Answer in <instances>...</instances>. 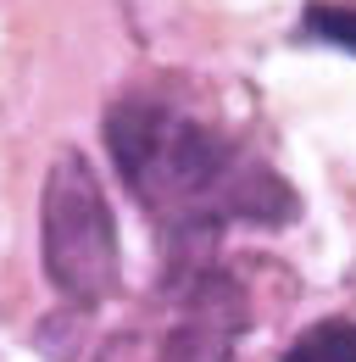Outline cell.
<instances>
[{"label":"cell","mask_w":356,"mask_h":362,"mask_svg":"<svg viewBox=\"0 0 356 362\" xmlns=\"http://www.w3.org/2000/svg\"><path fill=\"white\" fill-rule=\"evenodd\" d=\"M278 362H356V317H323L301 329Z\"/></svg>","instance_id":"cell-4"},{"label":"cell","mask_w":356,"mask_h":362,"mask_svg":"<svg viewBox=\"0 0 356 362\" xmlns=\"http://www.w3.org/2000/svg\"><path fill=\"white\" fill-rule=\"evenodd\" d=\"M106 151L134 201L178 234H212L222 223H290L295 189L218 123L162 95H123L106 112Z\"/></svg>","instance_id":"cell-1"},{"label":"cell","mask_w":356,"mask_h":362,"mask_svg":"<svg viewBox=\"0 0 356 362\" xmlns=\"http://www.w3.org/2000/svg\"><path fill=\"white\" fill-rule=\"evenodd\" d=\"M40 257L44 279L73 301V307H100L123 284V245H117V218L106 206V189L89 173L78 151H61L56 168L44 173L40 195Z\"/></svg>","instance_id":"cell-3"},{"label":"cell","mask_w":356,"mask_h":362,"mask_svg":"<svg viewBox=\"0 0 356 362\" xmlns=\"http://www.w3.org/2000/svg\"><path fill=\"white\" fill-rule=\"evenodd\" d=\"M251 323L239 279L222 268H184L162 284L150 313L112 334L95 362H234V346Z\"/></svg>","instance_id":"cell-2"},{"label":"cell","mask_w":356,"mask_h":362,"mask_svg":"<svg viewBox=\"0 0 356 362\" xmlns=\"http://www.w3.org/2000/svg\"><path fill=\"white\" fill-rule=\"evenodd\" d=\"M301 28H307L312 40L340 45V50H351V56H356V11H351V6H307Z\"/></svg>","instance_id":"cell-5"}]
</instances>
